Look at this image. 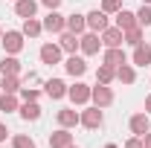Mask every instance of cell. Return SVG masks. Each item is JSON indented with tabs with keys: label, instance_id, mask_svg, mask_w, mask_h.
Instances as JSON below:
<instances>
[{
	"label": "cell",
	"instance_id": "6da1fadb",
	"mask_svg": "<svg viewBox=\"0 0 151 148\" xmlns=\"http://www.w3.org/2000/svg\"><path fill=\"white\" fill-rule=\"evenodd\" d=\"M23 32L20 29H6L3 38H0V44H3V50H6V55H18L20 50H23Z\"/></svg>",
	"mask_w": 151,
	"mask_h": 148
},
{
	"label": "cell",
	"instance_id": "7a4b0ae2",
	"mask_svg": "<svg viewBox=\"0 0 151 148\" xmlns=\"http://www.w3.org/2000/svg\"><path fill=\"white\" fill-rule=\"evenodd\" d=\"M78 125H84L87 131H99L102 125H105V113H102V108H87V111L78 113Z\"/></svg>",
	"mask_w": 151,
	"mask_h": 148
},
{
	"label": "cell",
	"instance_id": "3957f363",
	"mask_svg": "<svg viewBox=\"0 0 151 148\" xmlns=\"http://www.w3.org/2000/svg\"><path fill=\"white\" fill-rule=\"evenodd\" d=\"M78 50H81V55H99V50H102V38L99 32H81L78 35Z\"/></svg>",
	"mask_w": 151,
	"mask_h": 148
},
{
	"label": "cell",
	"instance_id": "277c9868",
	"mask_svg": "<svg viewBox=\"0 0 151 148\" xmlns=\"http://www.w3.org/2000/svg\"><path fill=\"white\" fill-rule=\"evenodd\" d=\"M44 23V32H52V35H61L64 29H67V18L58 12V9H50V15L41 20Z\"/></svg>",
	"mask_w": 151,
	"mask_h": 148
},
{
	"label": "cell",
	"instance_id": "5b68a950",
	"mask_svg": "<svg viewBox=\"0 0 151 148\" xmlns=\"http://www.w3.org/2000/svg\"><path fill=\"white\" fill-rule=\"evenodd\" d=\"M90 102H93L96 108L105 111V108H111V105H113V90L108 87V84H99V81H96V87L90 90Z\"/></svg>",
	"mask_w": 151,
	"mask_h": 148
},
{
	"label": "cell",
	"instance_id": "8992f818",
	"mask_svg": "<svg viewBox=\"0 0 151 148\" xmlns=\"http://www.w3.org/2000/svg\"><path fill=\"white\" fill-rule=\"evenodd\" d=\"M90 84H84V81H76L73 87H67V99L73 102V105H87L90 102Z\"/></svg>",
	"mask_w": 151,
	"mask_h": 148
},
{
	"label": "cell",
	"instance_id": "52a82bcc",
	"mask_svg": "<svg viewBox=\"0 0 151 148\" xmlns=\"http://www.w3.org/2000/svg\"><path fill=\"white\" fill-rule=\"evenodd\" d=\"M84 18H87V29H90V32H105V29L111 26V23H108V12H102V9L87 12Z\"/></svg>",
	"mask_w": 151,
	"mask_h": 148
},
{
	"label": "cell",
	"instance_id": "ba28073f",
	"mask_svg": "<svg viewBox=\"0 0 151 148\" xmlns=\"http://www.w3.org/2000/svg\"><path fill=\"white\" fill-rule=\"evenodd\" d=\"M38 55H41V64H58L61 61V55H64V50L58 47V44H44L41 50H38Z\"/></svg>",
	"mask_w": 151,
	"mask_h": 148
},
{
	"label": "cell",
	"instance_id": "9c48e42d",
	"mask_svg": "<svg viewBox=\"0 0 151 148\" xmlns=\"http://www.w3.org/2000/svg\"><path fill=\"white\" fill-rule=\"evenodd\" d=\"M125 61H128V55H125L122 47H105L102 64H108V67H119V64H125Z\"/></svg>",
	"mask_w": 151,
	"mask_h": 148
},
{
	"label": "cell",
	"instance_id": "30bf717a",
	"mask_svg": "<svg viewBox=\"0 0 151 148\" xmlns=\"http://www.w3.org/2000/svg\"><path fill=\"white\" fill-rule=\"evenodd\" d=\"M128 125H131V134H134V137H145V134L151 131V119H148V113H134Z\"/></svg>",
	"mask_w": 151,
	"mask_h": 148
},
{
	"label": "cell",
	"instance_id": "8fae6325",
	"mask_svg": "<svg viewBox=\"0 0 151 148\" xmlns=\"http://www.w3.org/2000/svg\"><path fill=\"white\" fill-rule=\"evenodd\" d=\"M64 70H67V75L78 78V75H84V73H87V61H84L81 55H76V52H73V55L64 61Z\"/></svg>",
	"mask_w": 151,
	"mask_h": 148
},
{
	"label": "cell",
	"instance_id": "7c38bea8",
	"mask_svg": "<svg viewBox=\"0 0 151 148\" xmlns=\"http://www.w3.org/2000/svg\"><path fill=\"white\" fill-rule=\"evenodd\" d=\"M99 38H102V47H122V44H125L119 26H108L105 32H99Z\"/></svg>",
	"mask_w": 151,
	"mask_h": 148
},
{
	"label": "cell",
	"instance_id": "4fadbf2b",
	"mask_svg": "<svg viewBox=\"0 0 151 148\" xmlns=\"http://www.w3.org/2000/svg\"><path fill=\"white\" fill-rule=\"evenodd\" d=\"M73 145V134H70V128H58L50 134V148H67Z\"/></svg>",
	"mask_w": 151,
	"mask_h": 148
},
{
	"label": "cell",
	"instance_id": "5bb4252c",
	"mask_svg": "<svg viewBox=\"0 0 151 148\" xmlns=\"http://www.w3.org/2000/svg\"><path fill=\"white\" fill-rule=\"evenodd\" d=\"M131 61H134V67H148V64H151V47L145 44V41H142L139 47H134Z\"/></svg>",
	"mask_w": 151,
	"mask_h": 148
},
{
	"label": "cell",
	"instance_id": "9a60e30c",
	"mask_svg": "<svg viewBox=\"0 0 151 148\" xmlns=\"http://www.w3.org/2000/svg\"><path fill=\"white\" fill-rule=\"evenodd\" d=\"M44 93H47L50 99H64V96H67V84H64L61 78H50V81H44Z\"/></svg>",
	"mask_w": 151,
	"mask_h": 148
},
{
	"label": "cell",
	"instance_id": "2e32d148",
	"mask_svg": "<svg viewBox=\"0 0 151 148\" xmlns=\"http://www.w3.org/2000/svg\"><path fill=\"white\" fill-rule=\"evenodd\" d=\"M55 119H58L61 128H76V125H78V111H76V108H61V111L55 113Z\"/></svg>",
	"mask_w": 151,
	"mask_h": 148
},
{
	"label": "cell",
	"instance_id": "e0dca14e",
	"mask_svg": "<svg viewBox=\"0 0 151 148\" xmlns=\"http://www.w3.org/2000/svg\"><path fill=\"white\" fill-rule=\"evenodd\" d=\"M18 113H20L23 122H38V119H41V105H38V102H23L18 108Z\"/></svg>",
	"mask_w": 151,
	"mask_h": 148
},
{
	"label": "cell",
	"instance_id": "ac0fdd59",
	"mask_svg": "<svg viewBox=\"0 0 151 148\" xmlns=\"http://www.w3.org/2000/svg\"><path fill=\"white\" fill-rule=\"evenodd\" d=\"M58 47H61V50H64L67 55H73L76 50H78V35H76V32H67V29H64V32L58 35Z\"/></svg>",
	"mask_w": 151,
	"mask_h": 148
},
{
	"label": "cell",
	"instance_id": "d6986e66",
	"mask_svg": "<svg viewBox=\"0 0 151 148\" xmlns=\"http://www.w3.org/2000/svg\"><path fill=\"white\" fill-rule=\"evenodd\" d=\"M35 12H38V3L35 0H15V15L18 18H35Z\"/></svg>",
	"mask_w": 151,
	"mask_h": 148
},
{
	"label": "cell",
	"instance_id": "ffe728a7",
	"mask_svg": "<svg viewBox=\"0 0 151 148\" xmlns=\"http://www.w3.org/2000/svg\"><path fill=\"white\" fill-rule=\"evenodd\" d=\"M113 20H116V26L125 32V29H134L137 26V15L134 12H128V9H119L116 15H113Z\"/></svg>",
	"mask_w": 151,
	"mask_h": 148
},
{
	"label": "cell",
	"instance_id": "44dd1931",
	"mask_svg": "<svg viewBox=\"0 0 151 148\" xmlns=\"http://www.w3.org/2000/svg\"><path fill=\"white\" fill-rule=\"evenodd\" d=\"M67 32H76V35L87 32V18H84V15H78V12H73V15L67 18Z\"/></svg>",
	"mask_w": 151,
	"mask_h": 148
},
{
	"label": "cell",
	"instance_id": "7402d4cb",
	"mask_svg": "<svg viewBox=\"0 0 151 148\" xmlns=\"http://www.w3.org/2000/svg\"><path fill=\"white\" fill-rule=\"evenodd\" d=\"M116 81H122V84H134L137 81V70H134V64H119L116 67Z\"/></svg>",
	"mask_w": 151,
	"mask_h": 148
},
{
	"label": "cell",
	"instance_id": "603a6c76",
	"mask_svg": "<svg viewBox=\"0 0 151 148\" xmlns=\"http://www.w3.org/2000/svg\"><path fill=\"white\" fill-rule=\"evenodd\" d=\"M0 75H20V61L15 55H3V61H0Z\"/></svg>",
	"mask_w": 151,
	"mask_h": 148
},
{
	"label": "cell",
	"instance_id": "cb8c5ba5",
	"mask_svg": "<svg viewBox=\"0 0 151 148\" xmlns=\"http://www.w3.org/2000/svg\"><path fill=\"white\" fill-rule=\"evenodd\" d=\"M20 32H23L26 38H38L41 32H44V23H41L38 18H26V20H23V26H20Z\"/></svg>",
	"mask_w": 151,
	"mask_h": 148
},
{
	"label": "cell",
	"instance_id": "d4e9b609",
	"mask_svg": "<svg viewBox=\"0 0 151 148\" xmlns=\"http://www.w3.org/2000/svg\"><path fill=\"white\" fill-rule=\"evenodd\" d=\"M20 87H23L20 75H3L0 81V93H20Z\"/></svg>",
	"mask_w": 151,
	"mask_h": 148
},
{
	"label": "cell",
	"instance_id": "484cf974",
	"mask_svg": "<svg viewBox=\"0 0 151 148\" xmlns=\"http://www.w3.org/2000/svg\"><path fill=\"white\" fill-rule=\"evenodd\" d=\"M20 102H18V93H0V111L3 113H12L18 111Z\"/></svg>",
	"mask_w": 151,
	"mask_h": 148
},
{
	"label": "cell",
	"instance_id": "4316f807",
	"mask_svg": "<svg viewBox=\"0 0 151 148\" xmlns=\"http://www.w3.org/2000/svg\"><path fill=\"white\" fill-rule=\"evenodd\" d=\"M113 78H116V67L99 64V70H96V81H99V84H111Z\"/></svg>",
	"mask_w": 151,
	"mask_h": 148
},
{
	"label": "cell",
	"instance_id": "83f0119b",
	"mask_svg": "<svg viewBox=\"0 0 151 148\" xmlns=\"http://www.w3.org/2000/svg\"><path fill=\"white\" fill-rule=\"evenodd\" d=\"M122 41H125V44H131V47H139V44H142V26L125 29V32H122Z\"/></svg>",
	"mask_w": 151,
	"mask_h": 148
},
{
	"label": "cell",
	"instance_id": "f1b7e54d",
	"mask_svg": "<svg viewBox=\"0 0 151 148\" xmlns=\"http://www.w3.org/2000/svg\"><path fill=\"white\" fill-rule=\"evenodd\" d=\"M134 15H137V26H142V29H145V26H151V6H145V3H142Z\"/></svg>",
	"mask_w": 151,
	"mask_h": 148
},
{
	"label": "cell",
	"instance_id": "f546056e",
	"mask_svg": "<svg viewBox=\"0 0 151 148\" xmlns=\"http://www.w3.org/2000/svg\"><path fill=\"white\" fill-rule=\"evenodd\" d=\"M12 148H35V139L29 134H15L12 137Z\"/></svg>",
	"mask_w": 151,
	"mask_h": 148
},
{
	"label": "cell",
	"instance_id": "4dcf8cb0",
	"mask_svg": "<svg viewBox=\"0 0 151 148\" xmlns=\"http://www.w3.org/2000/svg\"><path fill=\"white\" fill-rule=\"evenodd\" d=\"M102 12H108V15H116L119 9H122V0H102V6H99Z\"/></svg>",
	"mask_w": 151,
	"mask_h": 148
},
{
	"label": "cell",
	"instance_id": "1f68e13d",
	"mask_svg": "<svg viewBox=\"0 0 151 148\" xmlns=\"http://www.w3.org/2000/svg\"><path fill=\"white\" fill-rule=\"evenodd\" d=\"M38 96H41V90H35V87H20V99L23 102H38Z\"/></svg>",
	"mask_w": 151,
	"mask_h": 148
},
{
	"label": "cell",
	"instance_id": "d6a6232c",
	"mask_svg": "<svg viewBox=\"0 0 151 148\" xmlns=\"http://www.w3.org/2000/svg\"><path fill=\"white\" fill-rule=\"evenodd\" d=\"M125 148H142V137H131V139L125 142Z\"/></svg>",
	"mask_w": 151,
	"mask_h": 148
},
{
	"label": "cell",
	"instance_id": "836d02e7",
	"mask_svg": "<svg viewBox=\"0 0 151 148\" xmlns=\"http://www.w3.org/2000/svg\"><path fill=\"white\" fill-rule=\"evenodd\" d=\"M41 3H44L47 9H58V6H61V0H41Z\"/></svg>",
	"mask_w": 151,
	"mask_h": 148
},
{
	"label": "cell",
	"instance_id": "e575fe53",
	"mask_svg": "<svg viewBox=\"0 0 151 148\" xmlns=\"http://www.w3.org/2000/svg\"><path fill=\"white\" fill-rule=\"evenodd\" d=\"M6 137H9V128H6V125L0 122V142H6Z\"/></svg>",
	"mask_w": 151,
	"mask_h": 148
},
{
	"label": "cell",
	"instance_id": "d590c367",
	"mask_svg": "<svg viewBox=\"0 0 151 148\" xmlns=\"http://www.w3.org/2000/svg\"><path fill=\"white\" fill-rule=\"evenodd\" d=\"M142 148H151V131L145 134V137H142Z\"/></svg>",
	"mask_w": 151,
	"mask_h": 148
},
{
	"label": "cell",
	"instance_id": "8d00e7d4",
	"mask_svg": "<svg viewBox=\"0 0 151 148\" xmlns=\"http://www.w3.org/2000/svg\"><path fill=\"white\" fill-rule=\"evenodd\" d=\"M145 113H148V116H151V93H148V96H145Z\"/></svg>",
	"mask_w": 151,
	"mask_h": 148
},
{
	"label": "cell",
	"instance_id": "74e56055",
	"mask_svg": "<svg viewBox=\"0 0 151 148\" xmlns=\"http://www.w3.org/2000/svg\"><path fill=\"white\" fill-rule=\"evenodd\" d=\"M105 148H119V145H113V142H108V145H105Z\"/></svg>",
	"mask_w": 151,
	"mask_h": 148
},
{
	"label": "cell",
	"instance_id": "f35d334b",
	"mask_svg": "<svg viewBox=\"0 0 151 148\" xmlns=\"http://www.w3.org/2000/svg\"><path fill=\"white\" fill-rule=\"evenodd\" d=\"M142 3H145V6H151V0H142Z\"/></svg>",
	"mask_w": 151,
	"mask_h": 148
},
{
	"label": "cell",
	"instance_id": "ab89813d",
	"mask_svg": "<svg viewBox=\"0 0 151 148\" xmlns=\"http://www.w3.org/2000/svg\"><path fill=\"white\" fill-rule=\"evenodd\" d=\"M67 148H78V145H67Z\"/></svg>",
	"mask_w": 151,
	"mask_h": 148
},
{
	"label": "cell",
	"instance_id": "60d3db41",
	"mask_svg": "<svg viewBox=\"0 0 151 148\" xmlns=\"http://www.w3.org/2000/svg\"><path fill=\"white\" fill-rule=\"evenodd\" d=\"M0 38H3V29H0Z\"/></svg>",
	"mask_w": 151,
	"mask_h": 148
}]
</instances>
